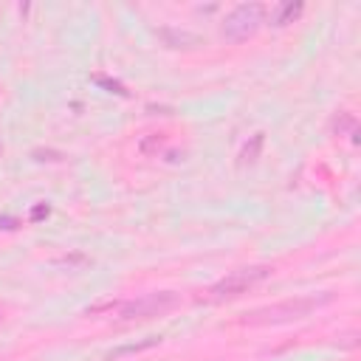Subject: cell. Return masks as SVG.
<instances>
[{
    "mask_svg": "<svg viewBox=\"0 0 361 361\" xmlns=\"http://www.w3.org/2000/svg\"><path fill=\"white\" fill-rule=\"evenodd\" d=\"M271 265H248V268H237L228 276H223L220 282H214L206 293L209 302H223V299H234L240 293H245L248 288H254L257 282H262L265 276H271Z\"/></svg>",
    "mask_w": 361,
    "mask_h": 361,
    "instance_id": "3",
    "label": "cell"
},
{
    "mask_svg": "<svg viewBox=\"0 0 361 361\" xmlns=\"http://www.w3.org/2000/svg\"><path fill=\"white\" fill-rule=\"evenodd\" d=\"M178 293L172 290H155V293H144L138 299H130V302H121L118 310H116V319L118 322H135V319H152V316H164L169 313L172 307H178Z\"/></svg>",
    "mask_w": 361,
    "mask_h": 361,
    "instance_id": "2",
    "label": "cell"
},
{
    "mask_svg": "<svg viewBox=\"0 0 361 361\" xmlns=\"http://www.w3.org/2000/svg\"><path fill=\"white\" fill-rule=\"evenodd\" d=\"M0 316H3V310H0Z\"/></svg>",
    "mask_w": 361,
    "mask_h": 361,
    "instance_id": "7",
    "label": "cell"
},
{
    "mask_svg": "<svg viewBox=\"0 0 361 361\" xmlns=\"http://www.w3.org/2000/svg\"><path fill=\"white\" fill-rule=\"evenodd\" d=\"M259 147H262V133H257L254 138H251V144H245L243 147V164H251V161H257V155H259Z\"/></svg>",
    "mask_w": 361,
    "mask_h": 361,
    "instance_id": "6",
    "label": "cell"
},
{
    "mask_svg": "<svg viewBox=\"0 0 361 361\" xmlns=\"http://www.w3.org/2000/svg\"><path fill=\"white\" fill-rule=\"evenodd\" d=\"M302 14V3H285V6H279V11L274 14V25H285V23H290L293 17H299Z\"/></svg>",
    "mask_w": 361,
    "mask_h": 361,
    "instance_id": "5",
    "label": "cell"
},
{
    "mask_svg": "<svg viewBox=\"0 0 361 361\" xmlns=\"http://www.w3.org/2000/svg\"><path fill=\"white\" fill-rule=\"evenodd\" d=\"M322 302H327V296H322V299H316V296H296V299H285V302H276V305L257 307V310L245 313V316H243V324L262 327V324H285V322H296V319L310 316Z\"/></svg>",
    "mask_w": 361,
    "mask_h": 361,
    "instance_id": "1",
    "label": "cell"
},
{
    "mask_svg": "<svg viewBox=\"0 0 361 361\" xmlns=\"http://www.w3.org/2000/svg\"><path fill=\"white\" fill-rule=\"evenodd\" d=\"M262 17H265V6L262 3H243V6H237L226 17V23H223V37L226 39H245V37H251L259 28Z\"/></svg>",
    "mask_w": 361,
    "mask_h": 361,
    "instance_id": "4",
    "label": "cell"
}]
</instances>
